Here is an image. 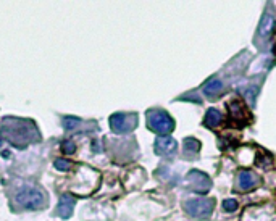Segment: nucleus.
Wrapping results in <instances>:
<instances>
[{
  "mask_svg": "<svg viewBox=\"0 0 276 221\" xmlns=\"http://www.w3.org/2000/svg\"><path fill=\"white\" fill-rule=\"evenodd\" d=\"M26 124H29V121H24V119H18V118H5L2 134L10 139V142L17 145H23L21 142H24V140H34L37 137L34 124L29 128H26Z\"/></svg>",
  "mask_w": 276,
  "mask_h": 221,
  "instance_id": "nucleus-1",
  "label": "nucleus"
},
{
  "mask_svg": "<svg viewBox=\"0 0 276 221\" xmlns=\"http://www.w3.org/2000/svg\"><path fill=\"white\" fill-rule=\"evenodd\" d=\"M147 121L152 131L158 133L160 136H167L174 129V121L167 112L162 110H152L147 113Z\"/></svg>",
  "mask_w": 276,
  "mask_h": 221,
  "instance_id": "nucleus-2",
  "label": "nucleus"
},
{
  "mask_svg": "<svg viewBox=\"0 0 276 221\" xmlns=\"http://www.w3.org/2000/svg\"><path fill=\"white\" fill-rule=\"evenodd\" d=\"M17 202L19 205H23L24 208L36 210V208H41L44 205V195L37 187L26 186V187H23L17 194Z\"/></svg>",
  "mask_w": 276,
  "mask_h": 221,
  "instance_id": "nucleus-3",
  "label": "nucleus"
},
{
  "mask_svg": "<svg viewBox=\"0 0 276 221\" xmlns=\"http://www.w3.org/2000/svg\"><path fill=\"white\" fill-rule=\"evenodd\" d=\"M184 208L190 217L208 218L213 212V199H192L184 204Z\"/></svg>",
  "mask_w": 276,
  "mask_h": 221,
  "instance_id": "nucleus-4",
  "label": "nucleus"
},
{
  "mask_svg": "<svg viewBox=\"0 0 276 221\" xmlns=\"http://www.w3.org/2000/svg\"><path fill=\"white\" fill-rule=\"evenodd\" d=\"M110 126L115 133H128L136 126V117H128L124 113H115L110 118Z\"/></svg>",
  "mask_w": 276,
  "mask_h": 221,
  "instance_id": "nucleus-5",
  "label": "nucleus"
},
{
  "mask_svg": "<svg viewBox=\"0 0 276 221\" xmlns=\"http://www.w3.org/2000/svg\"><path fill=\"white\" fill-rule=\"evenodd\" d=\"M178 150V142L170 136H160V137L155 140V152L157 155H162V157H172V155L176 153Z\"/></svg>",
  "mask_w": 276,
  "mask_h": 221,
  "instance_id": "nucleus-6",
  "label": "nucleus"
},
{
  "mask_svg": "<svg viewBox=\"0 0 276 221\" xmlns=\"http://www.w3.org/2000/svg\"><path fill=\"white\" fill-rule=\"evenodd\" d=\"M73 208H74V199L68 194L62 195V199H60V207H58L60 217L69 218V215L73 213Z\"/></svg>",
  "mask_w": 276,
  "mask_h": 221,
  "instance_id": "nucleus-7",
  "label": "nucleus"
},
{
  "mask_svg": "<svg viewBox=\"0 0 276 221\" xmlns=\"http://www.w3.org/2000/svg\"><path fill=\"white\" fill-rule=\"evenodd\" d=\"M273 28H275V18L270 13H265L263 18H262V23H260V28H259L260 36L268 39L270 34H272V31H273Z\"/></svg>",
  "mask_w": 276,
  "mask_h": 221,
  "instance_id": "nucleus-8",
  "label": "nucleus"
},
{
  "mask_svg": "<svg viewBox=\"0 0 276 221\" xmlns=\"http://www.w3.org/2000/svg\"><path fill=\"white\" fill-rule=\"evenodd\" d=\"M257 176L250 171H241L239 173V186L241 189H250L257 184Z\"/></svg>",
  "mask_w": 276,
  "mask_h": 221,
  "instance_id": "nucleus-9",
  "label": "nucleus"
},
{
  "mask_svg": "<svg viewBox=\"0 0 276 221\" xmlns=\"http://www.w3.org/2000/svg\"><path fill=\"white\" fill-rule=\"evenodd\" d=\"M222 119H223V115L215 108H210L207 115H205V124H207L208 128H217L218 124L222 123Z\"/></svg>",
  "mask_w": 276,
  "mask_h": 221,
  "instance_id": "nucleus-10",
  "label": "nucleus"
},
{
  "mask_svg": "<svg viewBox=\"0 0 276 221\" xmlns=\"http://www.w3.org/2000/svg\"><path fill=\"white\" fill-rule=\"evenodd\" d=\"M222 89H223V83L220 81V79H212V81H208L204 86V94L212 97V95H217L222 92Z\"/></svg>",
  "mask_w": 276,
  "mask_h": 221,
  "instance_id": "nucleus-11",
  "label": "nucleus"
},
{
  "mask_svg": "<svg viewBox=\"0 0 276 221\" xmlns=\"http://www.w3.org/2000/svg\"><path fill=\"white\" fill-rule=\"evenodd\" d=\"M199 149H200V142H199V140H195L192 137L184 139V152L195 153V152H199Z\"/></svg>",
  "mask_w": 276,
  "mask_h": 221,
  "instance_id": "nucleus-12",
  "label": "nucleus"
},
{
  "mask_svg": "<svg viewBox=\"0 0 276 221\" xmlns=\"http://www.w3.org/2000/svg\"><path fill=\"white\" fill-rule=\"evenodd\" d=\"M223 210L224 212H234V210H238V202H236L234 199H228L223 202Z\"/></svg>",
  "mask_w": 276,
  "mask_h": 221,
  "instance_id": "nucleus-13",
  "label": "nucleus"
},
{
  "mask_svg": "<svg viewBox=\"0 0 276 221\" xmlns=\"http://www.w3.org/2000/svg\"><path fill=\"white\" fill-rule=\"evenodd\" d=\"M78 123H79V119H76V118H65L63 119V124L67 126V129H73Z\"/></svg>",
  "mask_w": 276,
  "mask_h": 221,
  "instance_id": "nucleus-14",
  "label": "nucleus"
},
{
  "mask_svg": "<svg viewBox=\"0 0 276 221\" xmlns=\"http://www.w3.org/2000/svg\"><path fill=\"white\" fill-rule=\"evenodd\" d=\"M55 167H57L58 170H69L71 163L67 162V160H55Z\"/></svg>",
  "mask_w": 276,
  "mask_h": 221,
  "instance_id": "nucleus-15",
  "label": "nucleus"
},
{
  "mask_svg": "<svg viewBox=\"0 0 276 221\" xmlns=\"http://www.w3.org/2000/svg\"><path fill=\"white\" fill-rule=\"evenodd\" d=\"M74 144L71 142V140H67V142H63V150H65V153H73L74 152Z\"/></svg>",
  "mask_w": 276,
  "mask_h": 221,
  "instance_id": "nucleus-16",
  "label": "nucleus"
},
{
  "mask_svg": "<svg viewBox=\"0 0 276 221\" xmlns=\"http://www.w3.org/2000/svg\"><path fill=\"white\" fill-rule=\"evenodd\" d=\"M0 144H2V142H0Z\"/></svg>",
  "mask_w": 276,
  "mask_h": 221,
  "instance_id": "nucleus-17",
  "label": "nucleus"
}]
</instances>
